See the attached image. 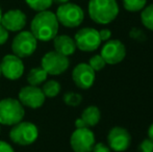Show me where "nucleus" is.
Listing matches in <instances>:
<instances>
[{
	"label": "nucleus",
	"mask_w": 153,
	"mask_h": 152,
	"mask_svg": "<svg viewBox=\"0 0 153 152\" xmlns=\"http://www.w3.org/2000/svg\"><path fill=\"white\" fill-rule=\"evenodd\" d=\"M59 23L54 13L50 10L39 12L30 23V33L42 42L53 40L59 33Z\"/></svg>",
	"instance_id": "1"
},
{
	"label": "nucleus",
	"mask_w": 153,
	"mask_h": 152,
	"mask_svg": "<svg viewBox=\"0 0 153 152\" xmlns=\"http://www.w3.org/2000/svg\"><path fill=\"white\" fill-rule=\"evenodd\" d=\"M119 10L117 0H89L88 3L90 18L100 25H106L115 21Z\"/></svg>",
	"instance_id": "2"
},
{
	"label": "nucleus",
	"mask_w": 153,
	"mask_h": 152,
	"mask_svg": "<svg viewBox=\"0 0 153 152\" xmlns=\"http://www.w3.org/2000/svg\"><path fill=\"white\" fill-rule=\"evenodd\" d=\"M55 16L59 23L62 26L74 28V27H78L83 22L85 13L78 4L67 2L65 4H61L57 7Z\"/></svg>",
	"instance_id": "3"
},
{
	"label": "nucleus",
	"mask_w": 153,
	"mask_h": 152,
	"mask_svg": "<svg viewBox=\"0 0 153 152\" xmlns=\"http://www.w3.org/2000/svg\"><path fill=\"white\" fill-rule=\"evenodd\" d=\"M24 108L19 100L6 98L0 101V124L16 125L24 117Z\"/></svg>",
	"instance_id": "4"
},
{
	"label": "nucleus",
	"mask_w": 153,
	"mask_h": 152,
	"mask_svg": "<svg viewBox=\"0 0 153 152\" xmlns=\"http://www.w3.org/2000/svg\"><path fill=\"white\" fill-rule=\"evenodd\" d=\"M38 128L30 122H19L18 124L13 126L10 131V140L21 146L32 144L38 139Z\"/></svg>",
	"instance_id": "5"
},
{
	"label": "nucleus",
	"mask_w": 153,
	"mask_h": 152,
	"mask_svg": "<svg viewBox=\"0 0 153 152\" xmlns=\"http://www.w3.org/2000/svg\"><path fill=\"white\" fill-rule=\"evenodd\" d=\"M38 46V40L30 31L21 30L14 38L12 43V49L15 55L20 59L28 57L33 54Z\"/></svg>",
	"instance_id": "6"
},
{
	"label": "nucleus",
	"mask_w": 153,
	"mask_h": 152,
	"mask_svg": "<svg viewBox=\"0 0 153 152\" xmlns=\"http://www.w3.org/2000/svg\"><path fill=\"white\" fill-rule=\"evenodd\" d=\"M76 48L85 52H92L100 47L101 41L99 30L93 27H83L79 29L74 37Z\"/></svg>",
	"instance_id": "7"
},
{
	"label": "nucleus",
	"mask_w": 153,
	"mask_h": 152,
	"mask_svg": "<svg viewBox=\"0 0 153 152\" xmlns=\"http://www.w3.org/2000/svg\"><path fill=\"white\" fill-rule=\"evenodd\" d=\"M69 66L70 61L68 56H65L55 50L47 52L41 62V67L48 73V75H59L67 71Z\"/></svg>",
	"instance_id": "8"
},
{
	"label": "nucleus",
	"mask_w": 153,
	"mask_h": 152,
	"mask_svg": "<svg viewBox=\"0 0 153 152\" xmlns=\"http://www.w3.org/2000/svg\"><path fill=\"white\" fill-rule=\"evenodd\" d=\"M96 144L95 134L90 128H76L70 138L71 148L74 152H91Z\"/></svg>",
	"instance_id": "9"
},
{
	"label": "nucleus",
	"mask_w": 153,
	"mask_h": 152,
	"mask_svg": "<svg viewBox=\"0 0 153 152\" xmlns=\"http://www.w3.org/2000/svg\"><path fill=\"white\" fill-rule=\"evenodd\" d=\"M100 54L106 64L117 65L123 62L126 56V47L120 40H108L103 45Z\"/></svg>",
	"instance_id": "10"
},
{
	"label": "nucleus",
	"mask_w": 153,
	"mask_h": 152,
	"mask_svg": "<svg viewBox=\"0 0 153 152\" xmlns=\"http://www.w3.org/2000/svg\"><path fill=\"white\" fill-rule=\"evenodd\" d=\"M107 143L111 150L116 152L126 151L131 144V134L126 128L115 126L108 131Z\"/></svg>",
	"instance_id": "11"
},
{
	"label": "nucleus",
	"mask_w": 153,
	"mask_h": 152,
	"mask_svg": "<svg viewBox=\"0 0 153 152\" xmlns=\"http://www.w3.org/2000/svg\"><path fill=\"white\" fill-rule=\"evenodd\" d=\"M1 74L10 80L19 79L24 73V65L20 57L15 54H7L0 63Z\"/></svg>",
	"instance_id": "12"
},
{
	"label": "nucleus",
	"mask_w": 153,
	"mask_h": 152,
	"mask_svg": "<svg viewBox=\"0 0 153 152\" xmlns=\"http://www.w3.org/2000/svg\"><path fill=\"white\" fill-rule=\"evenodd\" d=\"M45 95L42 89L36 85H27L23 87L19 93V101L30 108H39L44 104Z\"/></svg>",
	"instance_id": "13"
},
{
	"label": "nucleus",
	"mask_w": 153,
	"mask_h": 152,
	"mask_svg": "<svg viewBox=\"0 0 153 152\" xmlns=\"http://www.w3.org/2000/svg\"><path fill=\"white\" fill-rule=\"evenodd\" d=\"M96 78V72L90 67L89 64H78L73 69L72 79L74 83L82 90H88L94 85Z\"/></svg>",
	"instance_id": "14"
},
{
	"label": "nucleus",
	"mask_w": 153,
	"mask_h": 152,
	"mask_svg": "<svg viewBox=\"0 0 153 152\" xmlns=\"http://www.w3.org/2000/svg\"><path fill=\"white\" fill-rule=\"evenodd\" d=\"M27 22L26 15L21 10H10L2 14L0 24L8 31H21Z\"/></svg>",
	"instance_id": "15"
},
{
	"label": "nucleus",
	"mask_w": 153,
	"mask_h": 152,
	"mask_svg": "<svg viewBox=\"0 0 153 152\" xmlns=\"http://www.w3.org/2000/svg\"><path fill=\"white\" fill-rule=\"evenodd\" d=\"M101 113L97 106L91 105L85 108L81 114L80 118L75 121V126L76 128H83V127H94L100 122Z\"/></svg>",
	"instance_id": "16"
},
{
	"label": "nucleus",
	"mask_w": 153,
	"mask_h": 152,
	"mask_svg": "<svg viewBox=\"0 0 153 152\" xmlns=\"http://www.w3.org/2000/svg\"><path fill=\"white\" fill-rule=\"evenodd\" d=\"M53 45H54L55 51L65 56H70L74 54L76 50V44H75L74 39L67 35L56 36L53 39Z\"/></svg>",
	"instance_id": "17"
},
{
	"label": "nucleus",
	"mask_w": 153,
	"mask_h": 152,
	"mask_svg": "<svg viewBox=\"0 0 153 152\" xmlns=\"http://www.w3.org/2000/svg\"><path fill=\"white\" fill-rule=\"evenodd\" d=\"M48 73L43 69L42 67L33 68L29 71V73L27 74V81L29 82L30 85H42L45 80L47 79Z\"/></svg>",
	"instance_id": "18"
},
{
	"label": "nucleus",
	"mask_w": 153,
	"mask_h": 152,
	"mask_svg": "<svg viewBox=\"0 0 153 152\" xmlns=\"http://www.w3.org/2000/svg\"><path fill=\"white\" fill-rule=\"evenodd\" d=\"M141 21L144 27L153 31V3L146 5L141 10Z\"/></svg>",
	"instance_id": "19"
},
{
	"label": "nucleus",
	"mask_w": 153,
	"mask_h": 152,
	"mask_svg": "<svg viewBox=\"0 0 153 152\" xmlns=\"http://www.w3.org/2000/svg\"><path fill=\"white\" fill-rule=\"evenodd\" d=\"M42 91L44 93L45 97L53 98L59 95V93L61 92V85L56 80H48L47 82L44 83Z\"/></svg>",
	"instance_id": "20"
},
{
	"label": "nucleus",
	"mask_w": 153,
	"mask_h": 152,
	"mask_svg": "<svg viewBox=\"0 0 153 152\" xmlns=\"http://www.w3.org/2000/svg\"><path fill=\"white\" fill-rule=\"evenodd\" d=\"M123 7L130 13H137L141 12L146 5H147V0H122Z\"/></svg>",
	"instance_id": "21"
},
{
	"label": "nucleus",
	"mask_w": 153,
	"mask_h": 152,
	"mask_svg": "<svg viewBox=\"0 0 153 152\" xmlns=\"http://www.w3.org/2000/svg\"><path fill=\"white\" fill-rule=\"evenodd\" d=\"M26 4L36 12H43L49 10L53 3V0H25Z\"/></svg>",
	"instance_id": "22"
},
{
	"label": "nucleus",
	"mask_w": 153,
	"mask_h": 152,
	"mask_svg": "<svg viewBox=\"0 0 153 152\" xmlns=\"http://www.w3.org/2000/svg\"><path fill=\"white\" fill-rule=\"evenodd\" d=\"M82 101L80 94L75 92H68L64 95V102L69 106H78Z\"/></svg>",
	"instance_id": "23"
},
{
	"label": "nucleus",
	"mask_w": 153,
	"mask_h": 152,
	"mask_svg": "<svg viewBox=\"0 0 153 152\" xmlns=\"http://www.w3.org/2000/svg\"><path fill=\"white\" fill-rule=\"evenodd\" d=\"M88 64H89L90 67H91L95 72L101 71V70L105 67V65H106V63H105V61L103 59V57L101 56V54L93 55L91 59H90Z\"/></svg>",
	"instance_id": "24"
},
{
	"label": "nucleus",
	"mask_w": 153,
	"mask_h": 152,
	"mask_svg": "<svg viewBox=\"0 0 153 152\" xmlns=\"http://www.w3.org/2000/svg\"><path fill=\"white\" fill-rule=\"evenodd\" d=\"M139 152H153V141L151 139H145L139 146Z\"/></svg>",
	"instance_id": "25"
},
{
	"label": "nucleus",
	"mask_w": 153,
	"mask_h": 152,
	"mask_svg": "<svg viewBox=\"0 0 153 152\" xmlns=\"http://www.w3.org/2000/svg\"><path fill=\"white\" fill-rule=\"evenodd\" d=\"M91 152H111V150L108 146H106L103 143H97L94 145Z\"/></svg>",
	"instance_id": "26"
},
{
	"label": "nucleus",
	"mask_w": 153,
	"mask_h": 152,
	"mask_svg": "<svg viewBox=\"0 0 153 152\" xmlns=\"http://www.w3.org/2000/svg\"><path fill=\"white\" fill-rule=\"evenodd\" d=\"M99 36L102 42H106V41L111 40V31L108 28H103L101 30H99Z\"/></svg>",
	"instance_id": "27"
},
{
	"label": "nucleus",
	"mask_w": 153,
	"mask_h": 152,
	"mask_svg": "<svg viewBox=\"0 0 153 152\" xmlns=\"http://www.w3.org/2000/svg\"><path fill=\"white\" fill-rule=\"evenodd\" d=\"M8 40V30L0 24V45H3Z\"/></svg>",
	"instance_id": "28"
},
{
	"label": "nucleus",
	"mask_w": 153,
	"mask_h": 152,
	"mask_svg": "<svg viewBox=\"0 0 153 152\" xmlns=\"http://www.w3.org/2000/svg\"><path fill=\"white\" fill-rule=\"evenodd\" d=\"M0 152H15L13 147L4 141H0Z\"/></svg>",
	"instance_id": "29"
},
{
	"label": "nucleus",
	"mask_w": 153,
	"mask_h": 152,
	"mask_svg": "<svg viewBox=\"0 0 153 152\" xmlns=\"http://www.w3.org/2000/svg\"><path fill=\"white\" fill-rule=\"evenodd\" d=\"M148 138L151 139L153 141V123L149 126V128H148Z\"/></svg>",
	"instance_id": "30"
},
{
	"label": "nucleus",
	"mask_w": 153,
	"mask_h": 152,
	"mask_svg": "<svg viewBox=\"0 0 153 152\" xmlns=\"http://www.w3.org/2000/svg\"><path fill=\"white\" fill-rule=\"evenodd\" d=\"M53 2L61 5V4H65V3H67V2H69V0H53Z\"/></svg>",
	"instance_id": "31"
},
{
	"label": "nucleus",
	"mask_w": 153,
	"mask_h": 152,
	"mask_svg": "<svg viewBox=\"0 0 153 152\" xmlns=\"http://www.w3.org/2000/svg\"><path fill=\"white\" fill-rule=\"evenodd\" d=\"M1 17H2V10H1V7H0V21H1Z\"/></svg>",
	"instance_id": "32"
},
{
	"label": "nucleus",
	"mask_w": 153,
	"mask_h": 152,
	"mask_svg": "<svg viewBox=\"0 0 153 152\" xmlns=\"http://www.w3.org/2000/svg\"><path fill=\"white\" fill-rule=\"evenodd\" d=\"M0 76H1V66H0Z\"/></svg>",
	"instance_id": "33"
}]
</instances>
